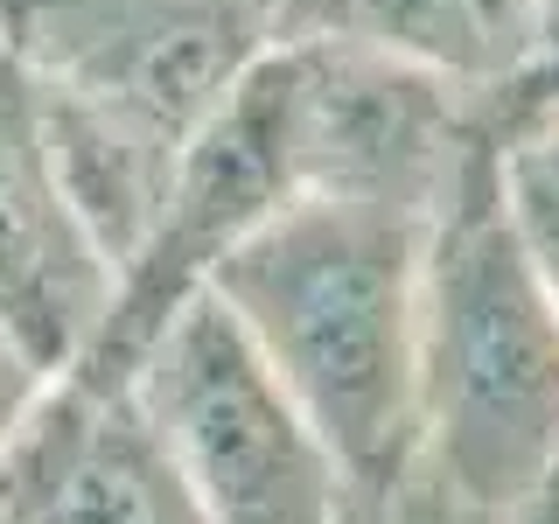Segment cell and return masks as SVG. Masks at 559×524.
<instances>
[{"mask_svg": "<svg viewBox=\"0 0 559 524\" xmlns=\"http://www.w3.org/2000/svg\"><path fill=\"white\" fill-rule=\"evenodd\" d=\"M503 524H559V468H552V476L532 489V497H518Z\"/></svg>", "mask_w": 559, "mask_h": 524, "instance_id": "4fadbf2b", "label": "cell"}, {"mask_svg": "<svg viewBox=\"0 0 559 524\" xmlns=\"http://www.w3.org/2000/svg\"><path fill=\"white\" fill-rule=\"evenodd\" d=\"M511 175L559 203V119H546V127H532L524 140H511Z\"/></svg>", "mask_w": 559, "mask_h": 524, "instance_id": "8fae6325", "label": "cell"}, {"mask_svg": "<svg viewBox=\"0 0 559 524\" xmlns=\"http://www.w3.org/2000/svg\"><path fill=\"white\" fill-rule=\"evenodd\" d=\"M357 524H503V511H483V503H468L454 483H441L427 468V454H419V468L406 483L392 489V503L371 517H357Z\"/></svg>", "mask_w": 559, "mask_h": 524, "instance_id": "9c48e42d", "label": "cell"}, {"mask_svg": "<svg viewBox=\"0 0 559 524\" xmlns=\"http://www.w3.org/2000/svg\"><path fill=\"white\" fill-rule=\"evenodd\" d=\"M133 392L210 524H357L336 454L314 441L224 301L197 294L175 314Z\"/></svg>", "mask_w": 559, "mask_h": 524, "instance_id": "277c9868", "label": "cell"}, {"mask_svg": "<svg viewBox=\"0 0 559 524\" xmlns=\"http://www.w3.org/2000/svg\"><path fill=\"white\" fill-rule=\"evenodd\" d=\"M419 454L503 517L559 468V294L518 217L503 140L468 154L427 224Z\"/></svg>", "mask_w": 559, "mask_h": 524, "instance_id": "3957f363", "label": "cell"}, {"mask_svg": "<svg viewBox=\"0 0 559 524\" xmlns=\"http://www.w3.org/2000/svg\"><path fill=\"white\" fill-rule=\"evenodd\" d=\"M433 210L294 196L210 273L273 384L336 454L349 511L371 517L419 468V266Z\"/></svg>", "mask_w": 559, "mask_h": 524, "instance_id": "6da1fadb", "label": "cell"}, {"mask_svg": "<svg viewBox=\"0 0 559 524\" xmlns=\"http://www.w3.org/2000/svg\"><path fill=\"white\" fill-rule=\"evenodd\" d=\"M112 279V259L63 182L43 98L0 49V322L63 378L98 336Z\"/></svg>", "mask_w": 559, "mask_h": 524, "instance_id": "5b68a950", "label": "cell"}, {"mask_svg": "<svg viewBox=\"0 0 559 524\" xmlns=\"http://www.w3.org/2000/svg\"><path fill=\"white\" fill-rule=\"evenodd\" d=\"M280 35H343L497 98L532 57V0H273Z\"/></svg>", "mask_w": 559, "mask_h": 524, "instance_id": "52a82bcc", "label": "cell"}, {"mask_svg": "<svg viewBox=\"0 0 559 524\" xmlns=\"http://www.w3.org/2000/svg\"><path fill=\"white\" fill-rule=\"evenodd\" d=\"M49 364L35 357V349L14 336L8 322H0V462L14 454V441H22V427L35 419V406H43V392H49Z\"/></svg>", "mask_w": 559, "mask_h": 524, "instance_id": "30bf717a", "label": "cell"}, {"mask_svg": "<svg viewBox=\"0 0 559 524\" xmlns=\"http://www.w3.org/2000/svg\"><path fill=\"white\" fill-rule=\"evenodd\" d=\"M511 189H518V217H524V231H532V252H538V266H546L552 294H559V203H552V196H538L532 182H518V175H511Z\"/></svg>", "mask_w": 559, "mask_h": 524, "instance_id": "7c38bea8", "label": "cell"}, {"mask_svg": "<svg viewBox=\"0 0 559 524\" xmlns=\"http://www.w3.org/2000/svg\"><path fill=\"white\" fill-rule=\"evenodd\" d=\"M0 524H210L133 384L49 378L0 462Z\"/></svg>", "mask_w": 559, "mask_h": 524, "instance_id": "8992f818", "label": "cell"}, {"mask_svg": "<svg viewBox=\"0 0 559 524\" xmlns=\"http://www.w3.org/2000/svg\"><path fill=\"white\" fill-rule=\"evenodd\" d=\"M559 119V0H532V57L511 84L497 92V133L503 147L524 140L532 127Z\"/></svg>", "mask_w": 559, "mask_h": 524, "instance_id": "ba28073f", "label": "cell"}, {"mask_svg": "<svg viewBox=\"0 0 559 524\" xmlns=\"http://www.w3.org/2000/svg\"><path fill=\"white\" fill-rule=\"evenodd\" d=\"M273 35V0H0V49L28 70L112 273Z\"/></svg>", "mask_w": 559, "mask_h": 524, "instance_id": "7a4b0ae2", "label": "cell"}]
</instances>
